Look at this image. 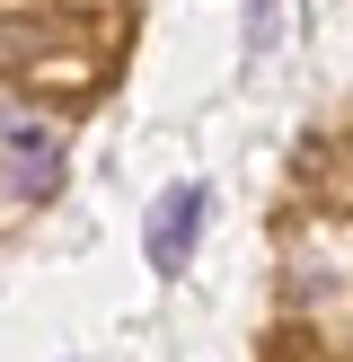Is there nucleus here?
Wrapping results in <instances>:
<instances>
[{"mask_svg": "<svg viewBox=\"0 0 353 362\" xmlns=\"http://www.w3.org/2000/svg\"><path fill=\"white\" fill-rule=\"evenodd\" d=\"M274 27H282V0H247V62L274 53Z\"/></svg>", "mask_w": 353, "mask_h": 362, "instance_id": "2", "label": "nucleus"}, {"mask_svg": "<svg viewBox=\"0 0 353 362\" xmlns=\"http://www.w3.org/2000/svg\"><path fill=\"white\" fill-rule=\"evenodd\" d=\"M203 212H212V194L194 186V177H186V186H168V194L150 204V221H141V257H150V274H159V283H176V274L194 265Z\"/></svg>", "mask_w": 353, "mask_h": 362, "instance_id": "1", "label": "nucleus"}]
</instances>
